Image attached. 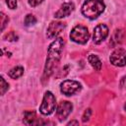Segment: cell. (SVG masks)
Masks as SVG:
<instances>
[{"mask_svg": "<svg viewBox=\"0 0 126 126\" xmlns=\"http://www.w3.org/2000/svg\"><path fill=\"white\" fill-rule=\"evenodd\" d=\"M63 45H64V40L61 37L56 38L49 45L48 51H47L46 63L44 67V72H43V79H47L53 73L54 68L56 67V65L58 64L60 60Z\"/></svg>", "mask_w": 126, "mask_h": 126, "instance_id": "1", "label": "cell"}, {"mask_svg": "<svg viewBox=\"0 0 126 126\" xmlns=\"http://www.w3.org/2000/svg\"><path fill=\"white\" fill-rule=\"evenodd\" d=\"M104 8L102 0H87L82 6V14L88 19L94 20L104 11Z\"/></svg>", "mask_w": 126, "mask_h": 126, "instance_id": "2", "label": "cell"}, {"mask_svg": "<svg viewBox=\"0 0 126 126\" xmlns=\"http://www.w3.org/2000/svg\"><path fill=\"white\" fill-rule=\"evenodd\" d=\"M89 37L90 33L88 29L81 25L74 27L70 32V38L79 44H85L89 40Z\"/></svg>", "mask_w": 126, "mask_h": 126, "instance_id": "3", "label": "cell"}, {"mask_svg": "<svg viewBox=\"0 0 126 126\" xmlns=\"http://www.w3.org/2000/svg\"><path fill=\"white\" fill-rule=\"evenodd\" d=\"M55 105H56V100H55V96L53 95V94L49 91L45 92L43 99H42V103L39 106L40 113L43 115L51 114L53 110L55 109Z\"/></svg>", "mask_w": 126, "mask_h": 126, "instance_id": "4", "label": "cell"}, {"mask_svg": "<svg viewBox=\"0 0 126 126\" xmlns=\"http://www.w3.org/2000/svg\"><path fill=\"white\" fill-rule=\"evenodd\" d=\"M81 90V85L74 80H65L60 85V91L65 95H72Z\"/></svg>", "mask_w": 126, "mask_h": 126, "instance_id": "5", "label": "cell"}, {"mask_svg": "<svg viewBox=\"0 0 126 126\" xmlns=\"http://www.w3.org/2000/svg\"><path fill=\"white\" fill-rule=\"evenodd\" d=\"M109 60L112 65L122 67L126 65V51L123 48H116L110 55Z\"/></svg>", "mask_w": 126, "mask_h": 126, "instance_id": "6", "label": "cell"}, {"mask_svg": "<svg viewBox=\"0 0 126 126\" xmlns=\"http://www.w3.org/2000/svg\"><path fill=\"white\" fill-rule=\"evenodd\" d=\"M107 35H108V28L103 24H99L94 30V34H93L94 42L95 44H99L107 37Z\"/></svg>", "mask_w": 126, "mask_h": 126, "instance_id": "7", "label": "cell"}, {"mask_svg": "<svg viewBox=\"0 0 126 126\" xmlns=\"http://www.w3.org/2000/svg\"><path fill=\"white\" fill-rule=\"evenodd\" d=\"M64 29H65V24L63 22H59V21L51 22L47 28L46 35L48 38H55L58 36V34L61 32H63Z\"/></svg>", "mask_w": 126, "mask_h": 126, "instance_id": "8", "label": "cell"}, {"mask_svg": "<svg viewBox=\"0 0 126 126\" xmlns=\"http://www.w3.org/2000/svg\"><path fill=\"white\" fill-rule=\"evenodd\" d=\"M72 108H73V105H72L71 102H69V101H61L58 104L57 109H56V116H57V118L60 121L66 119L68 117V115L71 113Z\"/></svg>", "mask_w": 126, "mask_h": 126, "instance_id": "9", "label": "cell"}, {"mask_svg": "<svg viewBox=\"0 0 126 126\" xmlns=\"http://www.w3.org/2000/svg\"><path fill=\"white\" fill-rule=\"evenodd\" d=\"M75 9V5L73 2H65L61 5V7L59 8V10L55 13L54 17L56 19H62L65 17H68Z\"/></svg>", "mask_w": 126, "mask_h": 126, "instance_id": "10", "label": "cell"}, {"mask_svg": "<svg viewBox=\"0 0 126 126\" xmlns=\"http://www.w3.org/2000/svg\"><path fill=\"white\" fill-rule=\"evenodd\" d=\"M24 123L26 125L37 124V118L34 111H26L24 114Z\"/></svg>", "mask_w": 126, "mask_h": 126, "instance_id": "11", "label": "cell"}, {"mask_svg": "<svg viewBox=\"0 0 126 126\" xmlns=\"http://www.w3.org/2000/svg\"><path fill=\"white\" fill-rule=\"evenodd\" d=\"M88 60L90 62V64L93 66V68H94L96 71H100L101 69V61L99 60V58L94 55V54H90L88 57Z\"/></svg>", "mask_w": 126, "mask_h": 126, "instance_id": "12", "label": "cell"}, {"mask_svg": "<svg viewBox=\"0 0 126 126\" xmlns=\"http://www.w3.org/2000/svg\"><path fill=\"white\" fill-rule=\"evenodd\" d=\"M123 34H124V32H123L122 30H116L115 32H114V34L111 37V40H110L111 41V44L113 46H116L117 44L121 43L122 38H123Z\"/></svg>", "mask_w": 126, "mask_h": 126, "instance_id": "13", "label": "cell"}, {"mask_svg": "<svg viewBox=\"0 0 126 126\" xmlns=\"http://www.w3.org/2000/svg\"><path fill=\"white\" fill-rule=\"evenodd\" d=\"M23 73H24V68L22 66H16L9 71L8 75L12 79H18L23 75Z\"/></svg>", "mask_w": 126, "mask_h": 126, "instance_id": "14", "label": "cell"}, {"mask_svg": "<svg viewBox=\"0 0 126 126\" xmlns=\"http://www.w3.org/2000/svg\"><path fill=\"white\" fill-rule=\"evenodd\" d=\"M35 23H36V19H35V17H34L33 15L29 14V15L26 16V18H25V25H26L27 27L32 26V25H34Z\"/></svg>", "mask_w": 126, "mask_h": 126, "instance_id": "15", "label": "cell"}, {"mask_svg": "<svg viewBox=\"0 0 126 126\" xmlns=\"http://www.w3.org/2000/svg\"><path fill=\"white\" fill-rule=\"evenodd\" d=\"M0 18H1V30L3 31L5 29V26L8 24L9 22V18L4 14V13H1L0 14Z\"/></svg>", "mask_w": 126, "mask_h": 126, "instance_id": "16", "label": "cell"}, {"mask_svg": "<svg viewBox=\"0 0 126 126\" xmlns=\"http://www.w3.org/2000/svg\"><path fill=\"white\" fill-rule=\"evenodd\" d=\"M4 39L9 40V41H15V40L18 39V36L16 35V33L14 32H10L9 33H7V34L4 35Z\"/></svg>", "mask_w": 126, "mask_h": 126, "instance_id": "17", "label": "cell"}, {"mask_svg": "<svg viewBox=\"0 0 126 126\" xmlns=\"http://www.w3.org/2000/svg\"><path fill=\"white\" fill-rule=\"evenodd\" d=\"M0 81H1V94H5V92L8 90L9 85H8V83H6V81L4 80V78H3V77H1V78H0Z\"/></svg>", "mask_w": 126, "mask_h": 126, "instance_id": "18", "label": "cell"}, {"mask_svg": "<svg viewBox=\"0 0 126 126\" xmlns=\"http://www.w3.org/2000/svg\"><path fill=\"white\" fill-rule=\"evenodd\" d=\"M91 114H92V109L91 108H88V109H86V111L84 112V114H83V122H86V121H88L89 119H90V117H91Z\"/></svg>", "mask_w": 126, "mask_h": 126, "instance_id": "19", "label": "cell"}, {"mask_svg": "<svg viewBox=\"0 0 126 126\" xmlns=\"http://www.w3.org/2000/svg\"><path fill=\"white\" fill-rule=\"evenodd\" d=\"M6 3L10 9L17 8V0H6Z\"/></svg>", "mask_w": 126, "mask_h": 126, "instance_id": "20", "label": "cell"}, {"mask_svg": "<svg viewBox=\"0 0 126 126\" xmlns=\"http://www.w3.org/2000/svg\"><path fill=\"white\" fill-rule=\"evenodd\" d=\"M43 0H29V4L32 6V7H35L37 5H39L40 3H42Z\"/></svg>", "mask_w": 126, "mask_h": 126, "instance_id": "21", "label": "cell"}, {"mask_svg": "<svg viewBox=\"0 0 126 126\" xmlns=\"http://www.w3.org/2000/svg\"><path fill=\"white\" fill-rule=\"evenodd\" d=\"M73 124L78 125V121H71V122H69V123H68V125H73Z\"/></svg>", "mask_w": 126, "mask_h": 126, "instance_id": "22", "label": "cell"}, {"mask_svg": "<svg viewBox=\"0 0 126 126\" xmlns=\"http://www.w3.org/2000/svg\"><path fill=\"white\" fill-rule=\"evenodd\" d=\"M124 109H125V111H126V103H125V105H124Z\"/></svg>", "mask_w": 126, "mask_h": 126, "instance_id": "23", "label": "cell"}]
</instances>
